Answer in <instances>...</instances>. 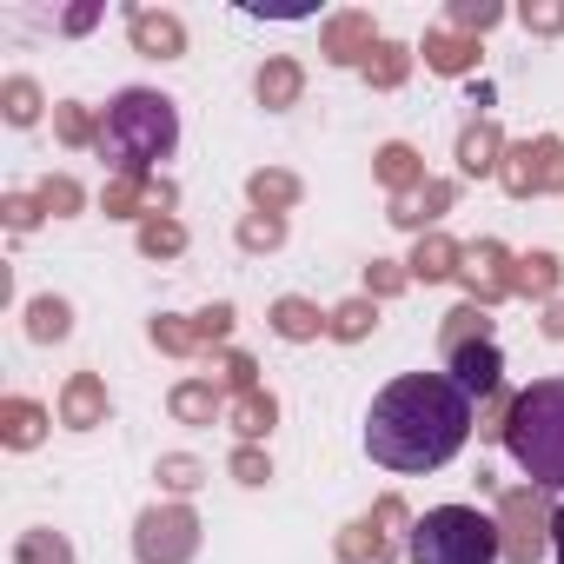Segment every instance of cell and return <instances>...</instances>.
Wrapping results in <instances>:
<instances>
[{"mask_svg": "<svg viewBox=\"0 0 564 564\" xmlns=\"http://www.w3.org/2000/svg\"><path fill=\"white\" fill-rule=\"evenodd\" d=\"M180 147V113L153 87H127L100 120V160H113V180H153L160 160Z\"/></svg>", "mask_w": 564, "mask_h": 564, "instance_id": "7a4b0ae2", "label": "cell"}, {"mask_svg": "<svg viewBox=\"0 0 564 564\" xmlns=\"http://www.w3.org/2000/svg\"><path fill=\"white\" fill-rule=\"evenodd\" d=\"M226 419H232V432L239 438H259V432H272V419H279V405H272V392H239L232 405H226Z\"/></svg>", "mask_w": 564, "mask_h": 564, "instance_id": "44dd1931", "label": "cell"}, {"mask_svg": "<svg viewBox=\"0 0 564 564\" xmlns=\"http://www.w3.org/2000/svg\"><path fill=\"white\" fill-rule=\"evenodd\" d=\"M511 293H531V300L557 293V259H551V252H524V259L511 265Z\"/></svg>", "mask_w": 564, "mask_h": 564, "instance_id": "484cf974", "label": "cell"}, {"mask_svg": "<svg viewBox=\"0 0 564 564\" xmlns=\"http://www.w3.org/2000/svg\"><path fill=\"white\" fill-rule=\"evenodd\" d=\"M551 557H557V564H564V505H557V511H551Z\"/></svg>", "mask_w": 564, "mask_h": 564, "instance_id": "f6af8a7d", "label": "cell"}, {"mask_svg": "<svg viewBox=\"0 0 564 564\" xmlns=\"http://www.w3.org/2000/svg\"><path fill=\"white\" fill-rule=\"evenodd\" d=\"M28 333H34L41 346L67 339V333H74V313H67V300H34V306H28Z\"/></svg>", "mask_w": 564, "mask_h": 564, "instance_id": "f1b7e54d", "label": "cell"}, {"mask_svg": "<svg viewBox=\"0 0 564 564\" xmlns=\"http://www.w3.org/2000/svg\"><path fill=\"white\" fill-rule=\"evenodd\" d=\"M471 61H478V47H471L465 34H452V28L425 34V67H432V74H465Z\"/></svg>", "mask_w": 564, "mask_h": 564, "instance_id": "ffe728a7", "label": "cell"}, {"mask_svg": "<svg viewBox=\"0 0 564 564\" xmlns=\"http://www.w3.org/2000/svg\"><path fill=\"white\" fill-rule=\"evenodd\" d=\"M0 100H8V120L14 127H34L41 120V87L34 80H8V94H0Z\"/></svg>", "mask_w": 564, "mask_h": 564, "instance_id": "e575fe53", "label": "cell"}, {"mask_svg": "<svg viewBox=\"0 0 564 564\" xmlns=\"http://www.w3.org/2000/svg\"><path fill=\"white\" fill-rule=\"evenodd\" d=\"M54 127H61V140H67V147H100L94 113H87V107H74V100H67V107H54Z\"/></svg>", "mask_w": 564, "mask_h": 564, "instance_id": "d6a6232c", "label": "cell"}, {"mask_svg": "<svg viewBox=\"0 0 564 564\" xmlns=\"http://www.w3.org/2000/svg\"><path fill=\"white\" fill-rule=\"evenodd\" d=\"M465 286H471V300L478 306H498V300H511V259H505V246H491V239H478L471 252H465Z\"/></svg>", "mask_w": 564, "mask_h": 564, "instance_id": "8fae6325", "label": "cell"}, {"mask_svg": "<svg viewBox=\"0 0 564 564\" xmlns=\"http://www.w3.org/2000/svg\"><path fill=\"white\" fill-rule=\"evenodd\" d=\"M94 21H100V8H67V21H61V28H67V34H87Z\"/></svg>", "mask_w": 564, "mask_h": 564, "instance_id": "ee69618b", "label": "cell"}, {"mask_svg": "<svg viewBox=\"0 0 564 564\" xmlns=\"http://www.w3.org/2000/svg\"><path fill=\"white\" fill-rule=\"evenodd\" d=\"M100 206H107L113 219H133V213H147V206H173V186H166V180H107Z\"/></svg>", "mask_w": 564, "mask_h": 564, "instance_id": "9a60e30c", "label": "cell"}, {"mask_svg": "<svg viewBox=\"0 0 564 564\" xmlns=\"http://www.w3.org/2000/svg\"><path fill=\"white\" fill-rule=\"evenodd\" d=\"M445 206H452V186H445V180H425L419 193H399V199H392V219H399V226H412V232H425Z\"/></svg>", "mask_w": 564, "mask_h": 564, "instance_id": "ac0fdd59", "label": "cell"}, {"mask_svg": "<svg viewBox=\"0 0 564 564\" xmlns=\"http://www.w3.org/2000/svg\"><path fill=\"white\" fill-rule=\"evenodd\" d=\"M498 538H505V557H511V564H538V557L551 551V511H544L538 485L498 491Z\"/></svg>", "mask_w": 564, "mask_h": 564, "instance_id": "5b68a950", "label": "cell"}, {"mask_svg": "<svg viewBox=\"0 0 564 564\" xmlns=\"http://www.w3.org/2000/svg\"><path fill=\"white\" fill-rule=\"evenodd\" d=\"M232 478H239V485H265V478H272L265 452H259V445H239V452H232Z\"/></svg>", "mask_w": 564, "mask_h": 564, "instance_id": "ab89813d", "label": "cell"}, {"mask_svg": "<svg viewBox=\"0 0 564 564\" xmlns=\"http://www.w3.org/2000/svg\"><path fill=\"white\" fill-rule=\"evenodd\" d=\"M392 524H412V518H405V505H399V498H379V511H372L366 524H352V531L339 538V551H346L352 564H366V557L379 564L386 551H405V538H399Z\"/></svg>", "mask_w": 564, "mask_h": 564, "instance_id": "ba28073f", "label": "cell"}, {"mask_svg": "<svg viewBox=\"0 0 564 564\" xmlns=\"http://www.w3.org/2000/svg\"><path fill=\"white\" fill-rule=\"evenodd\" d=\"M14 564H74V551H67L61 531H28V538L14 544Z\"/></svg>", "mask_w": 564, "mask_h": 564, "instance_id": "f546056e", "label": "cell"}, {"mask_svg": "<svg viewBox=\"0 0 564 564\" xmlns=\"http://www.w3.org/2000/svg\"><path fill=\"white\" fill-rule=\"evenodd\" d=\"M226 333H232V306H213L199 319H153V346H166V352H206Z\"/></svg>", "mask_w": 564, "mask_h": 564, "instance_id": "30bf717a", "label": "cell"}, {"mask_svg": "<svg viewBox=\"0 0 564 564\" xmlns=\"http://www.w3.org/2000/svg\"><path fill=\"white\" fill-rule=\"evenodd\" d=\"M471 438V399L452 386V372H405L392 379L372 412H366V452L386 471L425 478L438 465H452Z\"/></svg>", "mask_w": 564, "mask_h": 564, "instance_id": "6da1fadb", "label": "cell"}, {"mask_svg": "<svg viewBox=\"0 0 564 564\" xmlns=\"http://www.w3.org/2000/svg\"><path fill=\"white\" fill-rule=\"evenodd\" d=\"M199 551V518L186 505H153L133 524V557L140 564H186Z\"/></svg>", "mask_w": 564, "mask_h": 564, "instance_id": "8992f818", "label": "cell"}, {"mask_svg": "<svg viewBox=\"0 0 564 564\" xmlns=\"http://www.w3.org/2000/svg\"><path fill=\"white\" fill-rule=\"evenodd\" d=\"M498 153H505V133H498L491 120H471V127L458 133V166H465V173H498V166H505Z\"/></svg>", "mask_w": 564, "mask_h": 564, "instance_id": "e0dca14e", "label": "cell"}, {"mask_svg": "<svg viewBox=\"0 0 564 564\" xmlns=\"http://www.w3.org/2000/svg\"><path fill=\"white\" fill-rule=\"evenodd\" d=\"M246 193H252V206H259V213H286V206L300 199V180H293V173H252V180H246Z\"/></svg>", "mask_w": 564, "mask_h": 564, "instance_id": "83f0119b", "label": "cell"}, {"mask_svg": "<svg viewBox=\"0 0 564 564\" xmlns=\"http://www.w3.org/2000/svg\"><path fill=\"white\" fill-rule=\"evenodd\" d=\"M61 425H74V432L107 425V386H100L94 372H74V379H67V392H61Z\"/></svg>", "mask_w": 564, "mask_h": 564, "instance_id": "4fadbf2b", "label": "cell"}, {"mask_svg": "<svg viewBox=\"0 0 564 564\" xmlns=\"http://www.w3.org/2000/svg\"><path fill=\"white\" fill-rule=\"evenodd\" d=\"M127 34H133V47H140V54H153V61H180V54H186V28H180L173 14L127 8Z\"/></svg>", "mask_w": 564, "mask_h": 564, "instance_id": "7c38bea8", "label": "cell"}, {"mask_svg": "<svg viewBox=\"0 0 564 564\" xmlns=\"http://www.w3.org/2000/svg\"><path fill=\"white\" fill-rule=\"evenodd\" d=\"M465 265V246L458 239H445V232H419V252L405 259V272L412 279H425V286H432V279H452Z\"/></svg>", "mask_w": 564, "mask_h": 564, "instance_id": "2e32d148", "label": "cell"}, {"mask_svg": "<svg viewBox=\"0 0 564 564\" xmlns=\"http://www.w3.org/2000/svg\"><path fill=\"white\" fill-rule=\"evenodd\" d=\"M544 333H551V339H557V346H564V300H557V306H551V313H544Z\"/></svg>", "mask_w": 564, "mask_h": 564, "instance_id": "bcb514c9", "label": "cell"}, {"mask_svg": "<svg viewBox=\"0 0 564 564\" xmlns=\"http://www.w3.org/2000/svg\"><path fill=\"white\" fill-rule=\"evenodd\" d=\"M498 21H505V8H491V0H458L452 8V28H465V34H485Z\"/></svg>", "mask_w": 564, "mask_h": 564, "instance_id": "8d00e7d4", "label": "cell"}, {"mask_svg": "<svg viewBox=\"0 0 564 564\" xmlns=\"http://www.w3.org/2000/svg\"><path fill=\"white\" fill-rule=\"evenodd\" d=\"M199 478H206L199 458H160V485H166V491H193Z\"/></svg>", "mask_w": 564, "mask_h": 564, "instance_id": "f35d334b", "label": "cell"}, {"mask_svg": "<svg viewBox=\"0 0 564 564\" xmlns=\"http://www.w3.org/2000/svg\"><path fill=\"white\" fill-rule=\"evenodd\" d=\"M379 180H386L392 193H419V186H425V166H419V153H412L405 140H392V147L379 153Z\"/></svg>", "mask_w": 564, "mask_h": 564, "instance_id": "603a6c76", "label": "cell"}, {"mask_svg": "<svg viewBox=\"0 0 564 564\" xmlns=\"http://www.w3.org/2000/svg\"><path fill=\"white\" fill-rule=\"evenodd\" d=\"M34 219H41V199H28V193H14V199H8V226H14V232H28Z\"/></svg>", "mask_w": 564, "mask_h": 564, "instance_id": "b9f144b4", "label": "cell"}, {"mask_svg": "<svg viewBox=\"0 0 564 564\" xmlns=\"http://www.w3.org/2000/svg\"><path fill=\"white\" fill-rule=\"evenodd\" d=\"M300 94H306V74H300L293 61H265V67H259V107L279 113V107H293Z\"/></svg>", "mask_w": 564, "mask_h": 564, "instance_id": "d6986e66", "label": "cell"}, {"mask_svg": "<svg viewBox=\"0 0 564 564\" xmlns=\"http://www.w3.org/2000/svg\"><path fill=\"white\" fill-rule=\"evenodd\" d=\"M471 339H491V306H458V313H445V333H438V346L445 352H458V346H471Z\"/></svg>", "mask_w": 564, "mask_h": 564, "instance_id": "cb8c5ba5", "label": "cell"}, {"mask_svg": "<svg viewBox=\"0 0 564 564\" xmlns=\"http://www.w3.org/2000/svg\"><path fill=\"white\" fill-rule=\"evenodd\" d=\"M405 279H412L405 265H386V259H379V265L366 272V286H372V293H399V286H405Z\"/></svg>", "mask_w": 564, "mask_h": 564, "instance_id": "60d3db41", "label": "cell"}, {"mask_svg": "<svg viewBox=\"0 0 564 564\" xmlns=\"http://www.w3.org/2000/svg\"><path fill=\"white\" fill-rule=\"evenodd\" d=\"M226 405H219V392L206 386V379H186V386H173V419H186V425H213Z\"/></svg>", "mask_w": 564, "mask_h": 564, "instance_id": "d4e9b609", "label": "cell"}, {"mask_svg": "<svg viewBox=\"0 0 564 564\" xmlns=\"http://www.w3.org/2000/svg\"><path fill=\"white\" fill-rule=\"evenodd\" d=\"M41 206L47 213H80V186L67 173H54V180H41Z\"/></svg>", "mask_w": 564, "mask_h": 564, "instance_id": "74e56055", "label": "cell"}, {"mask_svg": "<svg viewBox=\"0 0 564 564\" xmlns=\"http://www.w3.org/2000/svg\"><path fill=\"white\" fill-rule=\"evenodd\" d=\"M405 67H412V54H405V47H392V41H379V47H372V61H366V80H372V87H399V80H405Z\"/></svg>", "mask_w": 564, "mask_h": 564, "instance_id": "1f68e13d", "label": "cell"}, {"mask_svg": "<svg viewBox=\"0 0 564 564\" xmlns=\"http://www.w3.org/2000/svg\"><path fill=\"white\" fill-rule=\"evenodd\" d=\"M524 28H538V34H564V8H524Z\"/></svg>", "mask_w": 564, "mask_h": 564, "instance_id": "7bdbcfd3", "label": "cell"}, {"mask_svg": "<svg viewBox=\"0 0 564 564\" xmlns=\"http://www.w3.org/2000/svg\"><path fill=\"white\" fill-rule=\"evenodd\" d=\"M372 14H339V21H326V61H339V67H359V61H372Z\"/></svg>", "mask_w": 564, "mask_h": 564, "instance_id": "5bb4252c", "label": "cell"}, {"mask_svg": "<svg viewBox=\"0 0 564 564\" xmlns=\"http://www.w3.org/2000/svg\"><path fill=\"white\" fill-rule=\"evenodd\" d=\"M279 239H286V219H279V213H252V219L239 226V246H246V252H259V246H279Z\"/></svg>", "mask_w": 564, "mask_h": 564, "instance_id": "d590c367", "label": "cell"}, {"mask_svg": "<svg viewBox=\"0 0 564 564\" xmlns=\"http://www.w3.org/2000/svg\"><path fill=\"white\" fill-rule=\"evenodd\" d=\"M498 438L538 491H564V379H538L531 392H518Z\"/></svg>", "mask_w": 564, "mask_h": 564, "instance_id": "3957f363", "label": "cell"}, {"mask_svg": "<svg viewBox=\"0 0 564 564\" xmlns=\"http://www.w3.org/2000/svg\"><path fill=\"white\" fill-rule=\"evenodd\" d=\"M445 372H452V386H458L465 399H491V392L505 386V359H498L491 339H471V346L445 352Z\"/></svg>", "mask_w": 564, "mask_h": 564, "instance_id": "9c48e42d", "label": "cell"}, {"mask_svg": "<svg viewBox=\"0 0 564 564\" xmlns=\"http://www.w3.org/2000/svg\"><path fill=\"white\" fill-rule=\"evenodd\" d=\"M498 180H505V193H518V199H531V193H564V140H524V147H511L505 166H498Z\"/></svg>", "mask_w": 564, "mask_h": 564, "instance_id": "52a82bcc", "label": "cell"}, {"mask_svg": "<svg viewBox=\"0 0 564 564\" xmlns=\"http://www.w3.org/2000/svg\"><path fill=\"white\" fill-rule=\"evenodd\" d=\"M0 432H8V445H41V432H47V412L34 405V399H8L0 405Z\"/></svg>", "mask_w": 564, "mask_h": 564, "instance_id": "7402d4cb", "label": "cell"}, {"mask_svg": "<svg viewBox=\"0 0 564 564\" xmlns=\"http://www.w3.org/2000/svg\"><path fill=\"white\" fill-rule=\"evenodd\" d=\"M180 246H186L180 219H147V226H140V252H147V259H173Z\"/></svg>", "mask_w": 564, "mask_h": 564, "instance_id": "836d02e7", "label": "cell"}, {"mask_svg": "<svg viewBox=\"0 0 564 564\" xmlns=\"http://www.w3.org/2000/svg\"><path fill=\"white\" fill-rule=\"evenodd\" d=\"M272 333H279V339H319L326 319H319V306H306V300H279V306H272Z\"/></svg>", "mask_w": 564, "mask_h": 564, "instance_id": "4316f807", "label": "cell"}, {"mask_svg": "<svg viewBox=\"0 0 564 564\" xmlns=\"http://www.w3.org/2000/svg\"><path fill=\"white\" fill-rule=\"evenodd\" d=\"M372 326H379V306H372V300H346V306L326 319V333H333V339H366Z\"/></svg>", "mask_w": 564, "mask_h": 564, "instance_id": "4dcf8cb0", "label": "cell"}, {"mask_svg": "<svg viewBox=\"0 0 564 564\" xmlns=\"http://www.w3.org/2000/svg\"><path fill=\"white\" fill-rule=\"evenodd\" d=\"M405 557L412 564H498L505 538H498V518H485L471 505H438V511L412 518Z\"/></svg>", "mask_w": 564, "mask_h": 564, "instance_id": "277c9868", "label": "cell"}]
</instances>
